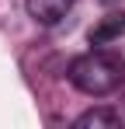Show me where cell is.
<instances>
[{
	"mask_svg": "<svg viewBox=\"0 0 125 129\" xmlns=\"http://www.w3.org/2000/svg\"><path fill=\"white\" fill-rule=\"evenodd\" d=\"M118 122H122V115L115 108H90V112H83L73 126L77 129H115Z\"/></svg>",
	"mask_w": 125,
	"mask_h": 129,
	"instance_id": "cell-4",
	"label": "cell"
},
{
	"mask_svg": "<svg viewBox=\"0 0 125 129\" xmlns=\"http://www.w3.org/2000/svg\"><path fill=\"white\" fill-rule=\"evenodd\" d=\"M73 0H28V14L38 24H59L70 14Z\"/></svg>",
	"mask_w": 125,
	"mask_h": 129,
	"instance_id": "cell-3",
	"label": "cell"
},
{
	"mask_svg": "<svg viewBox=\"0 0 125 129\" xmlns=\"http://www.w3.org/2000/svg\"><path fill=\"white\" fill-rule=\"evenodd\" d=\"M122 80H125V63L104 49H90L70 63V84L90 98H104V94L118 91Z\"/></svg>",
	"mask_w": 125,
	"mask_h": 129,
	"instance_id": "cell-1",
	"label": "cell"
},
{
	"mask_svg": "<svg viewBox=\"0 0 125 129\" xmlns=\"http://www.w3.org/2000/svg\"><path fill=\"white\" fill-rule=\"evenodd\" d=\"M122 31H125V11H111V14H104L101 21L90 28V35H87V39H90L94 49H101V45L122 39Z\"/></svg>",
	"mask_w": 125,
	"mask_h": 129,
	"instance_id": "cell-2",
	"label": "cell"
}]
</instances>
